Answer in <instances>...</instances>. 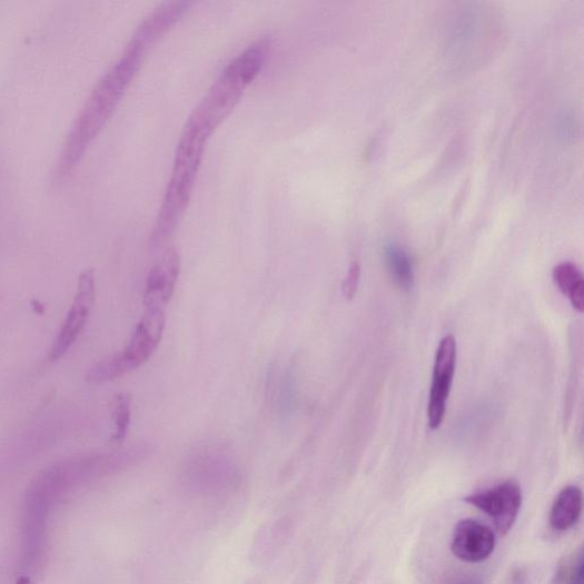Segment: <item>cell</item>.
I'll use <instances>...</instances> for the list:
<instances>
[{
	"label": "cell",
	"instance_id": "obj_1",
	"mask_svg": "<svg viewBox=\"0 0 584 584\" xmlns=\"http://www.w3.org/2000/svg\"><path fill=\"white\" fill-rule=\"evenodd\" d=\"M187 13L182 3L168 2L135 30L120 58L102 76L76 117L58 161L57 174L68 176L107 125L149 52Z\"/></svg>",
	"mask_w": 584,
	"mask_h": 584
},
{
	"label": "cell",
	"instance_id": "obj_2",
	"mask_svg": "<svg viewBox=\"0 0 584 584\" xmlns=\"http://www.w3.org/2000/svg\"><path fill=\"white\" fill-rule=\"evenodd\" d=\"M166 328V310L146 308L126 348L89 370L86 382L93 385L113 382L149 362L159 347Z\"/></svg>",
	"mask_w": 584,
	"mask_h": 584
},
{
	"label": "cell",
	"instance_id": "obj_3",
	"mask_svg": "<svg viewBox=\"0 0 584 584\" xmlns=\"http://www.w3.org/2000/svg\"><path fill=\"white\" fill-rule=\"evenodd\" d=\"M465 502L486 514L497 532L506 535L514 526L522 507L523 493L514 481L471 494Z\"/></svg>",
	"mask_w": 584,
	"mask_h": 584
},
{
	"label": "cell",
	"instance_id": "obj_4",
	"mask_svg": "<svg viewBox=\"0 0 584 584\" xmlns=\"http://www.w3.org/2000/svg\"><path fill=\"white\" fill-rule=\"evenodd\" d=\"M457 366V343L455 337L445 336L437 348L433 382L428 400V424L432 429L441 427L446 413Z\"/></svg>",
	"mask_w": 584,
	"mask_h": 584
},
{
	"label": "cell",
	"instance_id": "obj_5",
	"mask_svg": "<svg viewBox=\"0 0 584 584\" xmlns=\"http://www.w3.org/2000/svg\"><path fill=\"white\" fill-rule=\"evenodd\" d=\"M96 299V278L92 269L80 276L77 295L68 313L63 327L56 339L50 358L51 362H58L76 343L91 311Z\"/></svg>",
	"mask_w": 584,
	"mask_h": 584
},
{
	"label": "cell",
	"instance_id": "obj_6",
	"mask_svg": "<svg viewBox=\"0 0 584 584\" xmlns=\"http://www.w3.org/2000/svg\"><path fill=\"white\" fill-rule=\"evenodd\" d=\"M179 273H181V256L175 248H168L148 275L143 298L146 308L166 310L174 295Z\"/></svg>",
	"mask_w": 584,
	"mask_h": 584
},
{
	"label": "cell",
	"instance_id": "obj_7",
	"mask_svg": "<svg viewBox=\"0 0 584 584\" xmlns=\"http://www.w3.org/2000/svg\"><path fill=\"white\" fill-rule=\"evenodd\" d=\"M496 543V535L486 525L463 519L454 529L452 551L463 562L481 563L492 555Z\"/></svg>",
	"mask_w": 584,
	"mask_h": 584
},
{
	"label": "cell",
	"instance_id": "obj_8",
	"mask_svg": "<svg viewBox=\"0 0 584 584\" xmlns=\"http://www.w3.org/2000/svg\"><path fill=\"white\" fill-rule=\"evenodd\" d=\"M582 506V491L577 486L571 485L563 488L551 511V526L557 532L572 528L581 517Z\"/></svg>",
	"mask_w": 584,
	"mask_h": 584
},
{
	"label": "cell",
	"instance_id": "obj_9",
	"mask_svg": "<svg viewBox=\"0 0 584 584\" xmlns=\"http://www.w3.org/2000/svg\"><path fill=\"white\" fill-rule=\"evenodd\" d=\"M558 289L566 296L577 311L584 308V280L578 267L570 261L558 264L553 271Z\"/></svg>",
	"mask_w": 584,
	"mask_h": 584
},
{
	"label": "cell",
	"instance_id": "obj_10",
	"mask_svg": "<svg viewBox=\"0 0 584 584\" xmlns=\"http://www.w3.org/2000/svg\"><path fill=\"white\" fill-rule=\"evenodd\" d=\"M385 256L393 279L402 289H410L414 285V267L409 255L399 246L389 244Z\"/></svg>",
	"mask_w": 584,
	"mask_h": 584
},
{
	"label": "cell",
	"instance_id": "obj_11",
	"mask_svg": "<svg viewBox=\"0 0 584 584\" xmlns=\"http://www.w3.org/2000/svg\"><path fill=\"white\" fill-rule=\"evenodd\" d=\"M131 398L128 394L120 393L113 399V422L116 429L110 438V444L115 447L120 446L127 437L130 424Z\"/></svg>",
	"mask_w": 584,
	"mask_h": 584
},
{
	"label": "cell",
	"instance_id": "obj_12",
	"mask_svg": "<svg viewBox=\"0 0 584 584\" xmlns=\"http://www.w3.org/2000/svg\"><path fill=\"white\" fill-rule=\"evenodd\" d=\"M583 578V554L567 556L558 566L551 584H581Z\"/></svg>",
	"mask_w": 584,
	"mask_h": 584
},
{
	"label": "cell",
	"instance_id": "obj_13",
	"mask_svg": "<svg viewBox=\"0 0 584 584\" xmlns=\"http://www.w3.org/2000/svg\"><path fill=\"white\" fill-rule=\"evenodd\" d=\"M359 279H362V265L353 261L349 266L346 279L342 285V290L346 299L352 300L358 289Z\"/></svg>",
	"mask_w": 584,
	"mask_h": 584
},
{
	"label": "cell",
	"instance_id": "obj_14",
	"mask_svg": "<svg viewBox=\"0 0 584 584\" xmlns=\"http://www.w3.org/2000/svg\"><path fill=\"white\" fill-rule=\"evenodd\" d=\"M455 584H481V582L477 581L476 578H464V580L458 581Z\"/></svg>",
	"mask_w": 584,
	"mask_h": 584
}]
</instances>
